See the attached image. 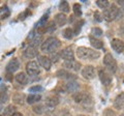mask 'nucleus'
Here are the masks:
<instances>
[{
    "label": "nucleus",
    "mask_w": 124,
    "mask_h": 116,
    "mask_svg": "<svg viewBox=\"0 0 124 116\" xmlns=\"http://www.w3.org/2000/svg\"><path fill=\"white\" fill-rule=\"evenodd\" d=\"M54 21H55L57 26H64L65 24H66V22H67V17L65 16V14L60 13V14H57L55 16Z\"/></svg>",
    "instance_id": "obj_14"
},
{
    "label": "nucleus",
    "mask_w": 124,
    "mask_h": 116,
    "mask_svg": "<svg viewBox=\"0 0 124 116\" xmlns=\"http://www.w3.org/2000/svg\"><path fill=\"white\" fill-rule=\"evenodd\" d=\"M57 76H58V77H61V78H64V79H68V80H70V81H72V79H73V80L76 79L75 75L69 74L68 72L64 71V69H60V71H58V72H57Z\"/></svg>",
    "instance_id": "obj_17"
},
{
    "label": "nucleus",
    "mask_w": 124,
    "mask_h": 116,
    "mask_svg": "<svg viewBox=\"0 0 124 116\" xmlns=\"http://www.w3.org/2000/svg\"><path fill=\"white\" fill-rule=\"evenodd\" d=\"M119 7L116 4H112L103 10V19L107 21H114L119 15Z\"/></svg>",
    "instance_id": "obj_3"
},
{
    "label": "nucleus",
    "mask_w": 124,
    "mask_h": 116,
    "mask_svg": "<svg viewBox=\"0 0 124 116\" xmlns=\"http://www.w3.org/2000/svg\"><path fill=\"white\" fill-rule=\"evenodd\" d=\"M121 116H124V114H122V115H121Z\"/></svg>",
    "instance_id": "obj_40"
},
{
    "label": "nucleus",
    "mask_w": 124,
    "mask_h": 116,
    "mask_svg": "<svg viewBox=\"0 0 124 116\" xmlns=\"http://www.w3.org/2000/svg\"><path fill=\"white\" fill-rule=\"evenodd\" d=\"M73 35H75V34H73L72 29H70V28H66V29H64V30H63V36H64L65 38H67V40H71Z\"/></svg>",
    "instance_id": "obj_26"
},
{
    "label": "nucleus",
    "mask_w": 124,
    "mask_h": 116,
    "mask_svg": "<svg viewBox=\"0 0 124 116\" xmlns=\"http://www.w3.org/2000/svg\"><path fill=\"white\" fill-rule=\"evenodd\" d=\"M91 34L93 35V37H96V36H100V35H102V30L98 28V27H95V28H93L91 30Z\"/></svg>",
    "instance_id": "obj_30"
},
{
    "label": "nucleus",
    "mask_w": 124,
    "mask_h": 116,
    "mask_svg": "<svg viewBox=\"0 0 124 116\" xmlns=\"http://www.w3.org/2000/svg\"><path fill=\"white\" fill-rule=\"evenodd\" d=\"M37 56V49L35 47H32V46H29L28 48L25 49L24 51V57L28 58V59H32V58Z\"/></svg>",
    "instance_id": "obj_12"
},
{
    "label": "nucleus",
    "mask_w": 124,
    "mask_h": 116,
    "mask_svg": "<svg viewBox=\"0 0 124 116\" xmlns=\"http://www.w3.org/2000/svg\"><path fill=\"white\" fill-rule=\"evenodd\" d=\"M82 76L87 80H92L95 78V68L92 65H86L82 69Z\"/></svg>",
    "instance_id": "obj_6"
},
{
    "label": "nucleus",
    "mask_w": 124,
    "mask_h": 116,
    "mask_svg": "<svg viewBox=\"0 0 124 116\" xmlns=\"http://www.w3.org/2000/svg\"><path fill=\"white\" fill-rule=\"evenodd\" d=\"M114 107L116 109H123L124 108V93L119 94L117 98L115 99V102H114Z\"/></svg>",
    "instance_id": "obj_16"
},
{
    "label": "nucleus",
    "mask_w": 124,
    "mask_h": 116,
    "mask_svg": "<svg viewBox=\"0 0 124 116\" xmlns=\"http://www.w3.org/2000/svg\"><path fill=\"white\" fill-rule=\"evenodd\" d=\"M28 13H29V10H26L25 13H23L22 15H20V16H19L20 20H24V19H26V17H27V15H28Z\"/></svg>",
    "instance_id": "obj_36"
},
{
    "label": "nucleus",
    "mask_w": 124,
    "mask_h": 116,
    "mask_svg": "<svg viewBox=\"0 0 124 116\" xmlns=\"http://www.w3.org/2000/svg\"><path fill=\"white\" fill-rule=\"evenodd\" d=\"M27 80H28V78H27V76L25 73H19V74L16 75V81H17L18 83L20 84H25L27 82Z\"/></svg>",
    "instance_id": "obj_20"
},
{
    "label": "nucleus",
    "mask_w": 124,
    "mask_h": 116,
    "mask_svg": "<svg viewBox=\"0 0 124 116\" xmlns=\"http://www.w3.org/2000/svg\"><path fill=\"white\" fill-rule=\"evenodd\" d=\"M26 72L29 76H35L37 74H39L40 72L39 64L36 61H29L26 64Z\"/></svg>",
    "instance_id": "obj_5"
},
{
    "label": "nucleus",
    "mask_w": 124,
    "mask_h": 116,
    "mask_svg": "<svg viewBox=\"0 0 124 116\" xmlns=\"http://www.w3.org/2000/svg\"><path fill=\"white\" fill-rule=\"evenodd\" d=\"M60 57L62 59H64L65 61H70V60H75V54L71 48H65L64 50H62V52L60 53Z\"/></svg>",
    "instance_id": "obj_8"
},
{
    "label": "nucleus",
    "mask_w": 124,
    "mask_h": 116,
    "mask_svg": "<svg viewBox=\"0 0 124 116\" xmlns=\"http://www.w3.org/2000/svg\"><path fill=\"white\" fill-rule=\"evenodd\" d=\"M59 7H60V9L62 10V14H65V13H68L69 11V4H68V2L67 1H62L61 3H60V5H59Z\"/></svg>",
    "instance_id": "obj_25"
},
{
    "label": "nucleus",
    "mask_w": 124,
    "mask_h": 116,
    "mask_svg": "<svg viewBox=\"0 0 124 116\" xmlns=\"http://www.w3.org/2000/svg\"><path fill=\"white\" fill-rule=\"evenodd\" d=\"M77 56L84 60H95L100 57V53L87 47H79L77 49Z\"/></svg>",
    "instance_id": "obj_1"
},
{
    "label": "nucleus",
    "mask_w": 124,
    "mask_h": 116,
    "mask_svg": "<svg viewBox=\"0 0 124 116\" xmlns=\"http://www.w3.org/2000/svg\"><path fill=\"white\" fill-rule=\"evenodd\" d=\"M52 58H53L52 61H54V62H56V61L58 60V56H57V54L55 53V55H54V54H53V55H52Z\"/></svg>",
    "instance_id": "obj_37"
},
{
    "label": "nucleus",
    "mask_w": 124,
    "mask_h": 116,
    "mask_svg": "<svg viewBox=\"0 0 124 116\" xmlns=\"http://www.w3.org/2000/svg\"><path fill=\"white\" fill-rule=\"evenodd\" d=\"M78 88H79V84H78L76 81H69L66 84V90L67 91H77Z\"/></svg>",
    "instance_id": "obj_21"
},
{
    "label": "nucleus",
    "mask_w": 124,
    "mask_h": 116,
    "mask_svg": "<svg viewBox=\"0 0 124 116\" xmlns=\"http://www.w3.org/2000/svg\"><path fill=\"white\" fill-rule=\"evenodd\" d=\"M79 116H87V115H79Z\"/></svg>",
    "instance_id": "obj_39"
},
{
    "label": "nucleus",
    "mask_w": 124,
    "mask_h": 116,
    "mask_svg": "<svg viewBox=\"0 0 124 116\" xmlns=\"http://www.w3.org/2000/svg\"><path fill=\"white\" fill-rule=\"evenodd\" d=\"M94 18H95V20L97 21V22H101V21H102L101 16H100V14L98 13V11H96V13L94 14Z\"/></svg>",
    "instance_id": "obj_35"
},
{
    "label": "nucleus",
    "mask_w": 124,
    "mask_h": 116,
    "mask_svg": "<svg viewBox=\"0 0 124 116\" xmlns=\"http://www.w3.org/2000/svg\"><path fill=\"white\" fill-rule=\"evenodd\" d=\"M111 46L114 51H116L117 53H121L124 51V41L119 40V38H114L111 42Z\"/></svg>",
    "instance_id": "obj_9"
},
{
    "label": "nucleus",
    "mask_w": 124,
    "mask_h": 116,
    "mask_svg": "<svg viewBox=\"0 0 124 116\" xmlns=\"http://www.w3.org/2000/svg\"><path fill=\"white\" fill-rule=\"evenodd\" d=\"M11 116H23V115L20 113V112H15V113L11 115Z\"/></svg>",
    "instance_id": "obj_38"
},
{
    "label": "nucleus",
    "mask_w": 124,
    "mask_h": 116,
    "mask_svg": "<svg viewBox=\"0 0 124 116\" xmlns=\"http://www.w3.org/2000/svg\"><path fill=\"white\" fill-rule=\"evenodd\" d=\"M90 42L92 45V47H94L95 49H101L103 47V42L101 41H99L98 38L90 36Z\"/></svg>",
    "instance_id": "obj_19"
},
{
    "label": "nucleus",
    "mask_w": 124,
    "mask_h": 116,
    "mask_svg": "<svg viewBox=\"0 0 124 116\" xmlns=\"http://www.w3.org/2000/svg\"><path fill=\"white\" fill-rule=\"evenodd\" d=\"M24 94H21V93H15L14 95V100L15 103L17 104H23V100H24Z\"/></svg>",
    "instance_id": "obj_29"
},
{
    "label": "nucleus",
    "mask_w": 124,
    "mask_h": 116,
    "mask_svg": "<svg viewBox=\"0 0 124 116\" xmlns=\"http://www.w3.org/2000/svg\"><path fill=\"white\" fill-rule=\"evenodd\" d=\"M15 109H16V108H15V106H13V105H10V106H8V107H7L6 108V109L4 110V115H6V116H11V115H13L14 113H15Z\"/></svg>",
    "instance_id": "obj_31"
},
{
    "label": "nucleus",
    "mask_w": 124,
    "mask_h": 116,
    "mask_svg": "<svg viewBox=\"0 0 124 116\" xmlns=\"http://www.w3.org/2000/svg\"><path fill=\"white\" fill-rule=\"evenodd\" d=\"M41 90H42V87L39 86V85H34V86L29 88V91L30 92H39Z\"/></svg>",
    "instance_id": "obj_34"
},
{
    "label": "nucleus",
    "mask_w": 124,
    "mask_h": 116,
    "mask_svg": "<svg viewBox=\"0 0 124 116\" xmlns=\"http://www.w3.org/2000/svg\"><path fill=\"white\" fill-rule=\"evenodd\" d=\"M60 41L56 37H49L41 44V51L45 53H53L60 47Z\"/></svg>",
    "instance_id": "obj_2"
},
{
    "label": "nucleus",
    "mask_w": 124,
    "mask_h": 116,
    "mask_svg": "<svg viewBox=\"0 0 124 116\" xmlns=\"http://www.w3.org/2000/svg\"><path fill=\"white\" fill-rule=\"evenodd\" d=\"M41 99V96L39 94H29L27 96V103L29 105H33L35 103H38Z\"/></svg>",
    "instance_id": "obj_18"
},
{
    "label": "nucleus",
    "mask_w": 124,
    "mask_h": 116,
    "mask_svg": "<svg viewBox=\"0 0 124 116\" xmlns=\"http://www.w3.org/2000/svg\"><path fill=\"white\" fill-rule=\"evenodd\" d=\"M48 18H49V17H48V15H45V16H42L40 20L37 22V26H38V27L46 26V22L48 21Z\"/></svg>",
    "instance_id": "obj_32"
},
{
    "label": "nucleus",
    "mask_w": 124,
    "mask_h": 116,
    "mask_svg": "<svg viewBox=\"0 0 124 116\" xmlns=\"http://www.w3.org/2000/svg\"><path fill=\"white\" fill-rule=\"evenodd\" d=\"M72 8H73V14H75L77 17L82 16V7H81V5L79 3H75L72 6Z\"/></svg>",
    "instance_id": "obj_24"
},
{
    "label": "nucleus",
    "mask_w": 124,
    "mask_h": 116,
    "mask_svg": "<svg viewBox=\"0 0 124 116\" xmlns=\"http://www.w3.org/2000/svg\"><path fill=\"white\" fill-rule=\"evenodd\" d=\"M38 64L41 65L46 71H49L52 66V60L46 56H39L38 57Z\"/></svg>",
    "instance_id": "obj_10"
},
{
    "label": "nucleus",
    "mask_w": 124,
    "mask_h": 116,
    "mask_svg": "<svg viewBox=\"0 0 124 116\" xmlns=\"http://www.w3.org/2000/svg\"><path fill=\"white\" fill-rule=\"evenodd\" d=\"M103 64L106 65L108 69H110L112 73H115L117 71V61L112 56V54H107V55L103 57Z\"/></svg>",
    "instance_id": "obj_4"
},
{
    "label": "nucleus",
    "mask_w": 124,
    "mask_h": 116,
    "mask_svg": "<svg viewBox=\"0 0 124 116\" xmlns=\"http://www.w3.org/2000/svg\"><path fill=\"white\" fill-rule=\"evenodd\" d=\"M96 4H97V6L99 8L106 9L110 6V2H108V0H97V1H96Z\"/></svg>",
    "instance_id": "obj_23"
},
{
    "label": "nucleus",
    "mask_w": 124,
    "mask_h": 116,
    "mask_svg": "<svg viewBox=\"0 0 124 116\" xmlns=\"http://www.w3.org/2000/svg\"><path fill=\"white\" fill-rule=\"evenodd\" d=\"M59 104V98L56 95H51L46 99V105L50 108H54Z\"/></svg>",
    "instance_id": "obj_15"
},
{
    "label": "nucleus",
    "mask_w": 124,
    "mask_h": 116,
    "mask_svg": "<svg viewBox=\"0 0 124 116\" xmlns=\"http://www.w3.org/2000/svg\"><path fill=\"white\" fill-rule=\"evenodd\" d=\"M98 76H99V79H100V81H101V83L103 85L108 86V85L111 84V82H112V77L110 76V74H108L107 71H104V69H102V68L99 69Z\"/></svg>",
    "instance_id": "obj_7"
},
{
    "label": "nucleus",
    "mask_w": 124,
    "mask_h": 116,
    "mask_svg": "<svg viewBox=\"0 0 124 116\" xmlns=\"http://www.w3.org/2000/svg\"><path fill=\"white\" fill-rule=\"evenodd\" d=\"M42 108H44V106H41V105L34 106L33 107V111L35 112V113H37V114H42L45 112V109H42Z\"/></svg>",
    "instance_id": "obj_33"
},
{
    "label": "nucleus",
    "mask_w": 124,
    "mask_h": 116,
    "mask_svg": "<svg viewBox=\"0 0 124 116\" xmlns=\"http://www.w3.org/2000/svg\"><path fill=\"white\" fill-rule=\"evenodd\" d=\"M72 98H73V100H75L76 103H78V104H82L83 99H84V98H85V94L82 93V92H76V93L73 94Z\"/></svg>",
    "instance_id": "obj_22"
},
{
    "label": "nucleus",
    "mask_w": 124,
    "mask_h": 116,
    "mask_svg": "<svg viewBox=\"0 0 124 116\" xmlns=\"http://www.w3.org/2000/svg\"><path fill=\"white\" fill-rule=\"evenodd\" d=\"M19 67H20V62H19V60L17 58H14V59H11L8 63L6 65V71L8 73H14L16 71H18Z\"/></svg>",
    "instance_id": "obj_11"
},
{
    "label": "nucleus",
    "mask_w": 124,
    "mask_h": 116,
    "mask_svg": "<svg viewBox=\"0 0 124 116\" xmlns=\"http://www.w3.org/2000/svg\"><path fill=\"white\" fill-rule=\"evenodd\" d=\"M82 104H83V106H84L85 108H88L89 106L92 107V105H93L92 99L90 98V96H88V95H85V98H84V99H83Z\"/></svg>",
    "instance_id": "obj_27"
},
{
    "label": "nucleus",
    "mask_w": 124,
    "mask_h": 116,
    "mask_svg": "<svg viewBox=\"0 0 124 116\" xmlns=\"http://www.w3.org/2000/svg\"><path fill=\"white\" fill-rule=\"evenodd\" d=\"M8 100V94L5 91L0 90V104H4Z\"/></svg>",
    "instance_id": "obj_28"
},
{
    "label": "nucleus",
    "mask_w": 124,
    "mask_h": 116,
    "mask_svg": "<svg viewBox=\"0 0 124 116\" xmlns=\"http://www.w3.org/2000/svg\"><path fill=\"white\" fill-rule=\"evenodd\" d=\"M64 66L67 69H70V71H75L78 72L81 68V63L77 62L76 60H70V61H65L64 62Z\"/></svg>",
    "instance_id": "obj_13"
}]
</instances>
